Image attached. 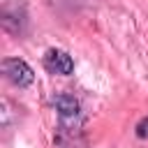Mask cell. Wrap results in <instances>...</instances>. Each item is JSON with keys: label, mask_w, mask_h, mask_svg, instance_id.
<instances>
[{"label": "cell", "mask_w": 148, "mask_h": 148, "mask_svg": "<svg viewBox=\"0 0 148 148\" xmlns=\"http://www.w3.org/2000/svg\"><path fill=\"white\" fill-rule=\"evenodd\" d=\"M53 106L58 111V118H60V125H67V127H81L83 123V113H81V106L79 102L67 95V92H60L53 97Z\"/></svg>", "instance_id": "6da1fadb"}, {"label": "cell", "mask_w": 148, "mask_h": 148, "mask_svg": "<svg viewBox=\"0 0 148 148\" xmlns=\"http://www.w3.org/2000/svg\"><path fill=\"white\" fill-rule=\"evenodd\" d=\"M2 72H5V76H7L14 86H18V88H25V86H30V83L35 81L32 67H30L25 60H21V58H7V60H2Z\"/></svg>", "instance_id": "7a4b0ae2"}, {"label": "cell", "mask_w": 148, "mask_h": 148, "mask_svg": "<svg viewBox=\"0 0 148 148\" xmlns=\"http://www.w3.org/2000/svg\"><path fill=\"white\" fill-rule=\"evenodd\" d=\"M44 67L51 72V74H72L74 72V60L65 53V51H58V49H51L46 51L44 56Z\"/></svg>", "instance_id": "3957f363"}, {"label": "cell", "mask_w": 148, "mask_h": 148, "mask_svg": "<svg viewBox=\"0 0 148 148\" xmlns=\"http://www.w3.org/2000/svg\"><path fill=\"white\" fill-rule=\"evenodd\" d=\"M53 143H56V148H86L81 127H67V125H58Z\"/></svg>", "instance_id": "277c9868"}, {"label": "cell", "mask_w": 148, "mask_h": 148, "mask_svg": "<svg viewBox=\"0 0 148 148\" xmlns=\"http://www.w3.org/2000/svg\"><path fill=\"white\" fill-rule=\"evenodd\" d=\"M136 136H139V139H148V118H143V120L136 125Z\"/></svg>", "instance_id": "5b68a950"}]
</instances>
